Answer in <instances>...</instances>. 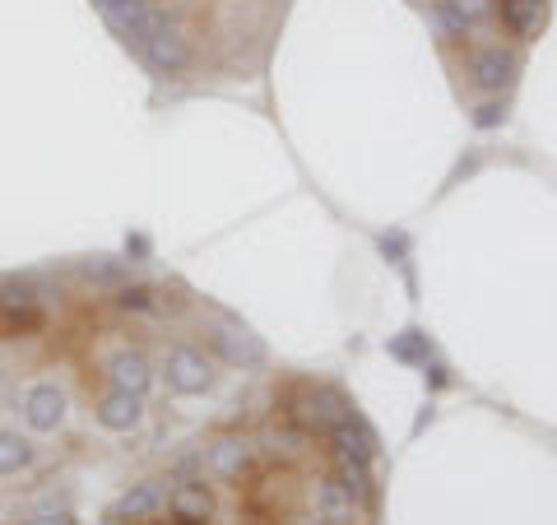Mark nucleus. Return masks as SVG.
Returning <instances> with one entry per match:
<instances>
[{
  "label": "nucleus",
  "mask_w": 557,
  "mask_h": 525,
  "mask_svg": "<svg viewBox=\"0 0 557 525\" xmlns=\"http://www.w3.org/2000/svg\"><path fill=\"white\" fill-rule=\"evenodd\" d=\"M284 414H288L302 432H311V437H330V432L344 424V418H354L358 410L348 405V395H344L339 387H302V391H293V395H288Z\"/></svg>",
  "instance_id": "1"
},
{
  "label": "nucleus",
  "mask_w": 557,
  "mask_h": 525,
  "mask_svg": "<svg viewBox=\"0 0 557 525\" xmlns=\"http://www.w3.org/2000/svg\"><path fill=\"white\" fill-rule=\"evenodd\" d=\"M163 377H168V391L182 395V400L209 395V391L219 387V373H214V358H209V349L186 344V340H172L163 349Z\"/></svg>",
  "instance_id": "2"
},
{
  "label": "nucleus",
  "mask_w": 557,
  "mask_h": 525,
  "mask_svg": "<svg viewBox=\"0 0 557 525\" xmlns=\"http://www.w3.org/2000/svg\"><path fill=\"white\" fill-rule=\"evenodd\" d=\"M139 57H145V65L153 70V75H163V80H182L186 70L196 65V47H190V33H186L177 20H168V14H159V24H153L149 42L139 47Z\"/></svg>",
  "instance_id": "3"
},
{
  "label": "nucleus",
  "mask_w": 557,
  "mask_h": 525,
  "mask_svg": "<svg viewBox=\"0 0 557 525\" xmlns=\"http://www.w3.org/2000/svg\"><path fill=\"white\" fill-rule=\"evenodd\" d=\"M42 321H47V307H42L38 284H33V279H20V274L0 279V335L20 340V335H33Z\"/></svg>",
  "instance_id": "4"
},
{
  "label": "nucleus",
  "mask_w": 557,
  "mask_h": 525,
  "mask_svg": "<svg viewBox=\"0 0 557 525\" xmlns=\"http://www.w3.org/2000/svg\"><path fill=\"white\" fill-rule=\"evenodd\" d=\"M256 456H260V442H256V437H247V432H223V437H214V442L205 447L200 465H205V475L214 479V484L242 488V484L251 479Z\"/></svg>",
  "instance_id": "5"
},
{
  "label": "nucleus",
  "mask_w": 557,
  "mask_h": 525,
  "mask_svg": "<svg viewBox=\"0 0 557 525\" xmlns=\"http://www.w3.org/2000/svg\"><path fill=\"white\" fill-rule=\"evenodd\" d=\"M465 75L479 94H493L502 98L520 80V51L507 42H479L469 47V61H465Z\"/></svg>",
  "instance_id": "6"
},
{
  "label": "nucleus",
  "mask_w": 557,
  "mask_h": 525,
  "mask_svg": "<svg viewBox=\"0 0 557 525\" xmlns=\"http://www.w3.org/2000/svg\"><path fill=\"white\" fill-rule=\"evenodd\" d=\"M205 349L209 358L228 363V367H256L265 363V340L251 335L242 321H228V317H214L205 326Z\"/></svg>",
  "instance_id": "7"
},
{
  "label": "nucleus",
  "mask_w": 557,
  "mask_h": 525,
  "mask_svg": "<svg viewBox=\"0 0 557 525\" xmlns=\"http://www.w3.org/2000/svg\"><path fill=\"white\" fill-rule=\"evenodd\" d=\"M94 10L102 14V24H108L112 33L126 47H145L153 24H159V10L149 5V0H94Z\"/></svg>",
  "instance_id": "8"
},
{
  "label": "nucleus",
  "mask_w": 557,
  "mask_h": 525,
  "mask_svg": "<svg viewBox=\"0 0 557 525\" xmlns=\"http://www.w3.org/2000/svg\"><path fill=\"white\" fill-rule=\"evenodd\" d=\"M20 414L28 432H57L65 424V391L57 381H33L20 395Z\"/></svg>",
  "instance_id": "9"
},
{
  "label": "nucleus",
  "mask_w": 557,
  "mask_h": 525,
  "mask_svg": "<svg viewBox=\"0 0 557 525\" xmlns=\"http://www.w3.org/2000/svg\"><path fill=\"white\" fill-rule=\"evenodd\" d=\"M311 516L321 525H358L362 502L354 498V488H344L335 475H325L317 488H311Z\"/></svg>",
  "instance_id": "10"
},
{
  "label": "nucleus",
  "mask_w": 557,
  "mask_h": 525,
  "mask_svg": "<svg viewBox=\"0 0 557 525\" xmlns=\"http://www.w3.org/2000/svg\"><path fill=\"white\" fill-rule=\"evenodd\" d=\"M94 418H98V428H108V432H135L145 424V395L108 387L94 400Z\"/></svg>",
  "instance_id": "11"
},
{
  "label": "nucleus",
  "mask_w": 557,
  "mask_h": 525,
  "mask_svg": "<svg viewBox=\"0 0 557 525\" xmlns=\"http://www.w3.org/2000/svg\"><path fill=\"white\" fill-rule=\"evenodd\" d=\"M168 512H172V525H209L219 512V502L209 493L205 479H182L168 493Z\"/></svg>",
  "instance_id": "12"
},
{
  "label": "nucleus",
  "mask_w": 557,
  "mask_h": 525,
  "mask_svg": "<svg viewBox=\"0 0 557 525\" xmlns=\"http://www.w3.org/2000/svg\"><path fill=\"white\" fill-rule=\"evenodd\" d=\"M153 358L145 354V349H116V354L108 358V387H121V391H135V395H149L153 387Z\"/></svg>",
  "instance_id": "13"
},
{
  "label": "nucleus",
  "mask_w": 557,
  "mask_h": 525,
  "mask_svg": "<svg viewBox=\"0 0 557 525\" xmlns=\"http://www.w3.org/2000/svg\"><path fill=\"white\" fill-rule=\"evenodd\" d=\"M163 506H168L163 484H159V479H139V484H131L126 493L112 502V512H116L121 521H131V525H149V521H159Z\"/></svg>",
  "instance_id": "14"
},
{
  "label": "nucleus",
  "mask_w": 557,
  "mask_h": 525,
  "mask_svg": "<svg viewBox=\"0 0 557 525\" xmlns=\"http://www.w3.org/2000/svg\"><path fill=\"white\" fill-rule=\"evenodd\" d=\"M497 14L516 42H534L548 28V0H497Z\"/></svg>",
  "instance_id": "15"
},
{
  "label": "nucleus",
  "mask_w": 557,
  "mask_h": 525,
  "mask_svg": "<svg viewBox=\"0 0 557 525\" xmlns=\"http://www.w3.org/2000/svg\"><path fill=\"white\" fill-rule=\"evenodd\" d=\"M307 442H311V432H302L288 414H274L270 424H265V432H260V451H270V456H278V461L302 456Z\"/></svg>",
  "instance_id": "16"
},
{
  "label": "nucleus",
  "mask_w": 557,
  "mask_h": 525,
  "mask_svg": "<svg viewBox=\"0 0 557 525\" xmlns=\"http://www.w3.org/2000/svg\"><path fill=\"white\" fill-rule=\"evenodd\" d=\"M330 451H344V456H358V461H376V451H381V437L362 424V418H344V424L325 437Z\"/></svg>",
  "instance_id": "17"
},
{
  "label": "nucleus",
  "mask_w": 557,
  "mask_h": 525,
  "mask_svg": "<svg viewBox=\"0 0 557 525\" xmlns=\"http://www.w3.org/2000/svg\"><path fill=\"white\" fill-rule=\"evenodd\" d=\"M330 475H335L344 488H354L358 502H372L376 498L372 461H358V456H344V451H330Z\"/></svg>",
  "instance_id": "18"
},
{
  "label": "nucleus",
  "mask_w": 557,
  "mask_h": 525,
  "mask_svg": "<svg viewBox=\"0 0 557 525\" xmlns=\"http://www.w3.org/2000/svg\"><path fill=\"white\" fill-rule=\"evenodd\" d=\"M75 274H79V284L84 289H121L126 284V260H116V256H84L79 266H75Z\"/></svg>",
  "instance_id": "19"
},
{
  "label": "nucleus",
  "mask_w": 557,
  "mask_h": 525,
  "mask_svg": "<svg viewBox=\"0 0 557 525\" xmlns=\"http://www.w3.org/2000/svg\"><path fill=\"white\" fill-rule=\"evenodd\" d=\"M33 442L20 432V428H0V479H14V475H24V469L33 465Z\"/></svg>",
  "instance_id": "20"
},
{
  "label": "nucleus",
  "mask_w": 557,
  "mask_h": 525,
  "mask_svg": "<svg viewBox=\"0 0 557 525\" xmlns=\"http://www.w3.org/2000/svg\"><path fill=\"white\" fill-rule=\"evenodd\" d=\"M112 307L121 312V317H153L159 312V289L153 284H121V289H112Z\"/></svg>",
  "instance_id": "21"
},
{
  "label": "nucleus",
  "mask_w": 557,
  "mask_h": 525,
  "mask_svg": "<svg viewBox=\"0 0 557 525\" xmlns=\"http://www.w3.org/2000/svg\"><path fill=\"white\" fill-rule=\"evenodd\" d=\"M432 28H437V38L450 47V42H465L469 38V24L460 20L456 0H432Z\"/></svg>",
  "instance_id": "22"
},
{
  "label": "nucleus",
  "mask_w": 557,
  "mask_h": 525,
  "mask_svg": "<svg viewBox=\"0 0 557 525\" xmlns=\"http://www.w3.org/2000/svg\"><path fill=\"white\" fill-rule=\"evenodd\" d=\"M386 349H391L395 363H413V367H423V363L432 358V344H428L423 330H399V335H395Z\"/></svg>",
  "instance_id": "23"
},
{
  "label": "nucleus",
  "mask_w": 557,
  "mask_h": 525,
  "mask_svg": "<svg viewBox=\"0 0 557 525\" xmlns=\"http://www.w3.org/2000/svg\"><path fill=\"white\" fill-rule=\"evenodd\" d=\"M507 94H502V98H487V102H479V108L474 112H469V126H474V131H497V126H507Z\"/></svg>",
  "instance_id": "24"
},
{
  "label": "nucleus",
  "mask_w": 557,
  "mask_h": 525,
  "mask_svg": "<svg viewBox=\"0 0 557 525\" xmlns=\"http://www.w3.org/2000/svg\"><path fill=\"white\" fill-rule=\"evenodd\" d=\"M456 10H460V20L474 28V24H483V20H493V14H497V0H456Z\"/></svg>",
  "instance_id": "25"
},
{
  "label": "nucleus",
  "mask_w": 557,
  "mask_h": 525,
  "mask_svg": "<svg viewBox=\"0 0 557 525\" xmlns=\"http://www.w3.org/2000/svg\"><path fill=\"white\" fill-rule=\"evenodd\" d=\"M20 525H79V521H75V512H65V506H61V512L51 506V512H33V516H24Z\"/></svg>",
  "instance_id": "26"
},
{
  "label": "nucleus",
  "mask_w": 557,
  "mask_h": 525,
  "mask_svg": "<svg viewBox=\"0 0 557 525\" xmlns=\"http://www.w3.org/2000/svg\"><path fill=\"white\" fill-rule=\"evenodd\" d=\"M376 247L386 252L391 260H405V256H409V237H405V233H381V237H376Z\"/></svg>",
  "instance_id": "27"
},
{
  "label": "nucleus",
  "mask_w": 557,
  "mask_h": 525,
  "mask_svg": "<svg viewBox=\"0 0 557 525\" xmlns=\"http://www.w3.org/2000/svg\"><path fill=\"white\" fill-rule=\"evenodd\" d=\"M423 367H428V391H446V387H450V373H446V363H432V358H428Z\"/></svg>",
  "instance_id": "28"
},
{
  "label": "nucleus",
  "mask_w": 557,
  "mask_h": 525,
  "mask_svg": "<svg viewBox=\"0 0 557 525\" xmlns=\"http://www.w3.org/2000/svg\"><path fill=\"white\" fill-rule=\"evenodd\" d=\"M126 256H139V260H145V256H149V237H139V233L126 237Z\"/></svg>",
  "instance_id": "29"
},
{
  "label": "nucleus",
  "mask_w": 557,
  "mask_h": 525,
  "mask_svg": "<svg viewBox=\"0 0 557 525\" xmlns=\"http://www.w3.org/2000/svg\"><path fill=\"white\" fill-rule=\"evenodd\" d=\"M98 525H131V521H121V516H116V512H108V516H102V521H98Z\"/></svg>",
  "instance_id": "30"
},
{
  "label": "nucleus",
  "mask_w": 557,
  "mask_h": 525,
  "mask_svg": "<svg viewBox=\"0 0 557 525\" xmlns=\"http://www.w3.org/2000/svg\"><path fill=\"white\" fill-rule=\"evenodd\" d=\"M242 525H270L265 516H251V521H242Z\"/></svg>",
  "instance_id": "31"
},
{
  "label": "nucleus",
  "mask_w": 557,
  "mask_h": 525,
  "mask_svg": "<svg viewBox=\"0 0 557 525\" xmlns=\"http://www.w3.org/2000/svg\"><path fill=\"white\" fill-rule=\"evenodd\" d=\"M0 381H5V373H0Z\"/></svg>",
  "instance_id": "32"
}]
</instances>
